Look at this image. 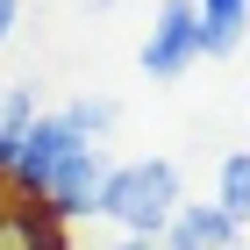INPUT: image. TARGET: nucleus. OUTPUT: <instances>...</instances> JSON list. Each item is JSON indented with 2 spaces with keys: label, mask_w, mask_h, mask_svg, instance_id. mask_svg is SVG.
<instances>
[{
  "label": "nucleus",
  "mask_w": 250,
  "mask_h": 250,
  "mask_svg": "<svg viewBox=\"0 0 250 250\" xmlns=\"http://www.w3.org/2000/svg\"><path fill=\"white\" fill-rule=\"evenodd\" d=\"M15 150H21V136H7V129H0V179H7V165H15Z\"/></svg>",
  "instance_id": "f8f14e48"
},
{
  "label": "nucleus",
  "mask_w": 250,
  "mask_h": 250,
  "mask_svg": "<svg viewBox=\"0 0 250 250\" xmlns=\"http://www.w3.org/2000/svg\"><path fill=\"white\" fill-rule=\"evenodd\" d=\"M193 58H200V15H193V0H157V21L143 36V72L179 79Z\"/></svg>",
  "instance_id": "7ed1b4c3"
},
{
  "label": "nucleus",
  "mask_w": 250,
  "mask_h": 250,
  "mask_svg": "<svg viewBox=\"0 0 250 250\" xmlns=\"http://www.w3.org/2000/svg\"><path fill=\"white\" fill-rule=\"evenodd\" d=\"M115 115H122L115 100H72V107H64V122H72V136H79V143H93V150H100V136L115 129Z\"/></svg>",
  "instance_id": "1a4fd4ad"
},
{
  "label": "nucleus",
  "mask_w": 250,
  "mask_h": 250,
  "mask_svg": "<svg viewBox=\"0 0 250 250\" xmlns=\"http://www.w3.org/2000/svg\"><path fill=\"white\" fill-rule=\"evenodd\" d=\"M7 200H15V193H7V179H0V208H7Z\"/></svg>",
  "instance_id": "2eb2a0df"
},
{
  "label": "nucleus",
  "mask_w": 250,
  "mask_h": 250,
  "mask_svg": "<svg viewBox=\"0 0 250 250\" xmlns=\"http://www.w3.org/2000/svg\"><path fill=\"white\" fill-rule=\"evenodd\" d=\"M15 21H21V0H0V50H7V36H15Z\"/></svg>",
  "instance_id": "9b49d317"
},
{
  "label": "nucleus",
  "mask_w": 250,
  "mask_h": 250,
  "mask_svg": "<svg viewBox=\"0 0 250 250\" xmlns=\"http://www.w3.org/2000/svg\"><path fill=\"white\" fill-rule=\"evenodd\" d=\"M29 122H36V86L21 79V86L0 93V129H7V136H29Z\"/></svg>",
  "instance_id": "9d476101"
},
{
  "label": "nucleus",
  "mask_w": 250,
  "mask_h": 250,
  "mask_svg": "<svg viewBox=\"0 0 250 250\" xmlns=\"http://www.w3.org/2000/svg\"><path fill=\"white\" fill-rule=\"evenodd\" d=\"M236 250H250V243H236Z\"/></svg>",
  "instance_id": "dca6fc26"
},
{
  "label": "nucleus",
  "mask_w": 250,
  "mask_h": 250,
  "mask_svg": "<svg viewBox=\"0 0 250 250\" xmlns=\"http://www.w3.org/2000/svg\"><path fill=\"white\" fill-rule=\"evenodd\" d=\"M115 250H157V243H143V236H122V243Z\"/></svg>",
  "instance_id": "ddd939ff"
},
{
  "label": "nucleus",
  "mask_w": 250,
  "mask_h": 250,
  "mask_svg": "<svg viewBox=\"0 0 250 250\" xmlns=\"http://www.w3.org/2000/svg\"><path fill=\"white\" fill-rule=\"evenodd\" d=\"M72 150H93V143H79L64 115H36L29 136H21V150H15V165H7V193L15 200H43V186L58 179V165Z\"/></svg>",
  "instance_id": "f03ea898"
},
{
  "label": "nucleus",
  "mask_w": 250,
  "mask_h": 250,
  "mask_svg": "<svg viewBox=\"0 0 250 250\" xmlns=\"http://www.w3.org/2000/svg\"><path fill=\"white\" fill-rule=\"evenodd\" d=\"M157 250H236V222L214 200H186L172 214V229L157 236Z\"/></svg>",
  "instance_id": "39448f33"
},
{
  "label": "nucleus",
  "mask_w": 250,
  "mask_h": 250,
  "mask_svg": "<svg viewBox=\"0 0 250 250\" xmlns=\"http://www.w3.org/2000/svg\"><path fill=\"white\" fill-rule=\"evenodd\" d=\"M214 208L229 214L236 229L250 222V150H229V157H222V172H214Z\"/></svg>",
  "instance_id": "6e6552de"
},
{
  "label": "nucleus",
  "mask_w": 250,
  "mask_h": 250,
  "mask_svg": "<svg viewBox=\"0 0 250 250\" xmlns=\"http://www.w3.org/2000/svg\"><path fill=\"white\" fill-rule=\"evenodd\" d=\"M100 179H107V157H100V150H72V157L58 165V179L43 186V200H36V208H43V214H58L64 229H72L79 214H93Z\"/></svg>",
  "instance_id": "20e7f679"
},
{
  "label": "nucleus",
  "mask_w": 250,
  "mask_h": 250,
  "mask_svg": "<svg viewBox=\"0 0 250 250\" xmlns=\"http://www.w3.org/2000/svg\"><path fill=\"white\" fill-rule=\"evenodd\" d=\"M86 7H93V15H107V7H115V0H86Z\"/></svg>",
  "instance_id": "4468645a"
},
{
  "label": "nucleus",
  "mask_w": 250,
  "mask_h": 250,
  "mask_svg": "<svg viewBox=\"0 0 250 250\" xmlns=\"http://www.w3.org/2000/svg\"><path fill=\"white\" fill-rule=\"evenodd\" d=\"M179 208H186V186H179V165H172V157H129V165H107L100 200H93V214H107L122 236H143V243H157V236L172 229Z\"/></svg>",
  "instance_id": "f257e3e1"
},
{
  "label": "nucleus",
  "mask_w": 250,
  "mask_h": 250,
  "mask_svg": "<svg viewBox=\"0 0 250 250\" xmlns=\"http://www.w3.org/2000/svg\"><path fill=\"white\" fill-rule=\"evenodd\" d=\"M0 250H72V229L36 200H7L0 208Z\"/></svg>",
  "instance_id": "423d86ee"
},
{
  "label": "nucleus",
  "mask_w": 250,
  "mask_h": 250,
  "mask_svg": "<svg viewBox=\"0 0 250 250\" xmlns=\"http://www.w3.org/2000/svg\"><path fill=\"white\" fill-rule=\"evenodd\" d=\"M193 15H200V58H229V50H243L250 0H193Z\"/></svg>",
  "instance_id": "0eeeda50"
}]
</instances>
